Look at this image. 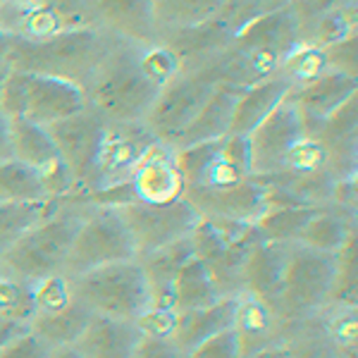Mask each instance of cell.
<instances>
[{
  "label": "cell",
  "mask_w": 358,
  "mask_h": 358,
  "mask_svg": "<svg viewBox=\"0 0 358 358\" xmlns=\"http://www.w3.org/2000/svg\"><path fill=\"white\" fill-rule=\"evenodd\" d=\"M48 199L50 194L38 172L15 158L0 163V203H36Z\"/></svg>",
  "instance_id": "obj_30"
},
{
  "label": "cell",
  "mask_w": 358,
  "mask_h": 358,
  "mask_svg": "<svg viewBox=\"0 0 358 358\" xmlns=\"http://www.w3.org/2000/svg\"><path fill=\"white\" fill-rule=\"evenodd\" d=\"M84 217L77 213L57 210L48 220L31 227L17 244H13L3 253V261L10 270H15L22 280L38 282L43 277L57 275L65 268L67 253L72 241L82 227Z\"/></svg>",
  "instance_id": "obj_7"
},
{
  "label": "cell",
  "mask_w": 358,
  "mask_h": 358,
  "mask_svg": "<svg viewBox=\"0 0 358 358\" xmlns=\"http://www.w3.org/2000/svg\"><path fill=\"white\" fill-rule=\"evenodd\" d=\"M74 301L72 282L65 275H50L43 280L34 282V303L36 313H55V310L67 308Z\"/></svg>",
  "instance_id": "obj_38"
},
{
  "label": "cell",
  "mask_w": 358,
  "mask_h": 358,
  "mask_svg": "<svg viewBox=\"0 0 358 358\" xmlns=\"http://www.w3.org/2000/svg\"><path fill=\"white\" fill-rule=\"evenodd\" d=\"M306 136L301 113L294 106L292 94L263 120L248 138V158L253 177H270L285 170L292 148Z\"/></svg>",
  "instance_id": "obj_12"
},
{
  "label": "cell",
  "mask_w": 358,
  "mask_h": 358,
  "mask_svg": "<svg viewBox=\"0 0 358 358\" xmlns=\"http://www.w3.org/2000/svg\"><path fill=\"white\" fill-rule=\"evenodd\" d=\"M217 299H220V292H217L210 270L206 268L203 261L192 256L175 277V310L179 313V310L201 308V306L215 303Z\"/></svg>",
  "instance_id": "obj_28"
},
{
  "label": "cell",
  "mask_w": 358,
  "mask_h": 358,
  "mask_svg": "<svg viewBox=\"0 0 358 358\" xmlns=\"http://www.w3.org/2000/svg\"><path fill=\"white\" fill-rule=\"evenodd\" d=\"M224 0H151L158 34H192L217 20Z\"/></svg>",
  "instance_id": "obj_25"
},
{
  "label": "cell",
  "mask_w": 358,
  "mask_h": 358,
  "mask_svg": "<svg viewBox=\"0 0 358 358\" xmlns=\"http://www.w3.org/2000/svg\"><path fill=\"white\" fill-rule=\"evenodd\" d=\"M327 165H330V155H327V148L322 146V141L306 134L301 141L292 148L282 172L308 177V175H320V172H325Z\"/></svg>",
  "instance_id": "obj_37"
},
{
  "label": "cell",
  "mask_w": 358,
  "mask_h": 358,
  "mask_svg": "<svg viewBox=\"0 0 358 358\" xmlns=\"http://www.w3.org/2000/svg\"><path fill=\"white\" fill-rule=\"evenodd\" d=\"M34 315H36V303H34L31 282L0 277V317L29 325Z\"/></svg>",
  "instance_id": "obj_34"
},
{
  "label": "cell",
  "mask_w": 358,
  "mask_h": 358,
  "mask_svg": "<svg viewBox=\"0 0 358 358\" xmlns=\"http://www.w3.org/2000/svg\"><path fill=\"white\" fill-rule=\"evenodd\" d=\"M158 86L143 74L138 48L115 38L91 79L84 86L86 108H91L108 124L143 122L151 110Z\"/></svg>",
  "instance_id": "obj_2"
},
{
  "label": "cell",
  "mask_w": 358,
  "mask_h": 358,
  "mask_svg": "<svg viewBox=\"0 0 358 358\" xmlns=\"http://www.w3.org/2000/svg\"><path fill=\"white\" fill-rule=\"evenodd\" d=\"M261 241L251 222L220 217H201L192 232L194 256L210 270L220 296H229L236 282H241L248 256Z\"/></svg>",
  "instance_id": "obj_6"
},
{
  "label": "cell",
  "mask_w": 358,
  "mask_h": 358,
  "mask_svg": "<svg viewBox=\"0 0 358 358\" xmlns=\"http://www.w3.org/2000/svg\"><path fill=\"white\" fill-rule=\"evenodd\" d=\"M301 41V31L289 5L268 10L229 38L220 62L210 69V74L217 82L244 89L273 77L285 57Z\"/></svg>",
  "instance_id": "obj_1"
},
{
  "label": "cell",
  "mask_w": 358,
  "mask_h": 358,
  "mask_svg": "<svg viewBox=\"0 0 358 358\" xmlns=\"http://www.w3.org/2000/svg\"><path fill=\"white\" fill-rule=\"evenodd\" d=\"M320 208L301 206V203H285V206H268L265 213L253 222L258 236L263 241H275V244H296L299 234L308 224L310 217Z\"/></svg>",
  "instance_id": "obj_27"
},
{
  "label": "cell",
  "mask_w": 358,
  "mask_h": 358,
  "mask_svg": "<svg viewBox=\"0 0 358 358\" xmlns=\"http://www.w3.org/2000/svg\"><path fill=\"white\" fill-rule=\"evenodd\" d=\"M356 34V8L351 5L349 8V0L337 8L327 10L325 15H320L313 22V41H306V43H313V45H332L342 38L351 36Z\"/></svg>",
  "instance_id": "obj_35"
},
{
  "label": "cell",
  "mask_w": 358,
  "mask_h": 358,
  "mask_svg": "<svg viewBox=\"0 0 358 358\" xmlns=\"http://www.w3.org/2000/svg\"><path fill=\"white\" fill-rule=\"evenodd\" d=\"M351 234H354V229L346 224V220L320 208L303 227V232L299 234L296 244L322 253H339V248L346 244Z\"/></svg>",
  "instance_id": "obj_31"
},
{
  "label": "cell",
  "mask_w": 358,
  "mask_h": 358,
  "mask_svg": "<svg viewBox=\"0 0 358 358\" xmlns=\"http://www.w3.org/2000/svg\"><path fill=\"white\" fill-rule=\"evenodd\" d=\"M277 72H280L294 89H299V86L313 82V79H317L320 74L327 72L325 50H322L320 45L301 41L289 55L285 57V62H282Z\"/></svg>",
  "instance_id": "obj_33"
},
{
  "label": "cell",
  "mask_w": 358,
  "mask_h": 358,
  "mask_svg": "<svg viewBox=\"0 0 358 358\" xmlns=\"http://www.w3.org/2000/svg\"><path fill=\"white\" fill-rule=\"evenodd\" d=\"M236 306H239V296L229 294V296H220L210 306L179 310L172 342H175V346L184 356H189L196 346L203 344L206 339H210L213 334L229 330L234 325Z\"/></svg>",
  "instance_id": "obj_20"
},
{
  "label": "cell",
  "mask_w": 358,
  "mask_h": 358,
  "mask_svg": "<svg viewBox=\"0 0 358 358\" xmlns=\"http://www.w3.org/2000/svg\"><path fill=\"white\" fill-rule=\"evenodd\" d=\"M184 201L194 206L201 217H220V220L256 222L268 208V189L258 177L227 189H184Z\"/></svg>",
  "instance_id": "obj_15"
},
{
  "label": "cell",
  "mask_w": 358,
  "mask_h": 358,
  "mask_svg": "<svg viewBox=\"0 0 358 358\" xmlns=\"http://www.w3.org/2000/svg\"><path fill=\"white\" fill-rule=\"evenodd\" d=\"M234 332L241 344V356L248 354L251 344H261L273 330V317H270L268 303L256 299L253 294L239 296V306H236L234 315Z\"/></svg>",
  "instance_id": "obj_32"
},
{
  "label": "cell",
  "mask_w": 358,
  "mask_h": 358,
  "mask_svg": "<svg viewBox=\"0 0 358 358\" xmlns=\"http://www.w3.org/2000/svg\"><path fill=\"white\" fill-rule=\"evenodd\" d=\"M330 299H337L342 303L356 301V232L337 253V275H334Z\"/></svg>",
  "instance_id": "obj_39"
},
{
  "label": "cell",
  "mask_w": 358,
  "mask_h": 358,
  "mask_svg": "<svg viewBox=\"0 0 358 358\" xmlns=\"http://www.w3.org/2000/svg\"><path fill=\"white\" fill-rule=\"evenodd\" d=\"M337 275V253L292 244L280 301L289 313H308L330 299Z\"/></svg>",
  "instance_id": "obj_11"
},
{
  "label": "cell",
  "mask_w": 358,
  "mask_h": 358,
  "mask_svg": "<svg viewBox=\"0 0 358 358\" xmlns=\"http://www.w3.org/2000/svg\"><path fill=\"white\" fill-rule=\"evenodd\" d=\"M356 34L342 38V41L325 45V60L330 72L346 74V77H356Z\"/></svg>",
  "instance_id": "obj_42"
},
{
  "label": "cell",
  "mask_w": 358,
  "mask_h": 358,
  "mask_svg": "<svg viewBox=\"0 0 358 358\" xmlns=\"http://www.w3.org/2000/svg\"><path fill=\"white\" fill-rule=\"evenodd\" d=\"M8 158H13V153H10V120L0 113V163Z\"/></svg>",
  "instance_id": "obj_47"
},
{
  "label": "cell",
  "mask_w": 358,
  "mask_h": 358,
  "mask_svg": "<svg viewBox=\"0 0 358 358\" xmlns=\"http://www.w3.org/2000/svg\"><path fill=\"white\" fill-rule=\"evenodd\" d=\"M263 3L268 5V10H277V8H287L292 0H263Z\"/></svg>",
  "instance_id": "obj_50"
},
{
  "label": "cell",
  "mask_w": 358,
  "mask_h": 358,
  "mask_svg": "<svg viewBox=\"0 0 358 358\" xmlns=\"http://www.w3.org/2000/svg\"><path fill=\"white\" fill-rule=\"evenodd\" d=\"M138 339L141 332L136 330L134 320L94 315L74 349L82 354V358H131Z\"/></svg>",
  "instance_id": "obj_24"
},
{
  "label": "cell",
  "mask_w": 358,
  "mask_h": 358,
  "mask_svg": "<svg viewBox=\"0 0 358 358\" xmlns=\"http://www.w3.org/2000/svg\"><path fill=\"white\" fill-rule=\"evenodd\" d=\"M192 256L194 244L189 234L136 258L148 285V308L175 310V277Z\"/></svg>",
  "instance_id": "obj_19"
},
{
  "label": "cell",
  "mask_w": 358,
  "mask_h": 358,
  "mask_svg": "<svg viewBox=\"0 0 358 358\" xmlns=\"http://www.w3.org/2000/svg\"><path fill=\"white\" fill-rule=\"evenodd\" d=\"M356 77H346V74L330 72V69L313 82L294 89L292 101L301 113L306 134L313 136L325 120H330L339 108H344L351 98H356Z\"/></svg>",
  "instance_id": "obj_18"
},
{
  "label": "cell",
  "mask_w": 358,
  "mask_h": 358,
  "mask_svg": "<svg viewBox=\"0 0 358 358\" xmlns=\"http://www.w3.org/2000/svg\"><path fill=\"white\" fill-rule=\"evenodd\" d=\"M131 358H184V354L177 349L172 339L141 337Z\"/></svg>",
  "instance_id": "obj_44"
},
{
  "label": "cell",
  "mask_w": 358,
  "mask_h": 358,
  "mask_svg": "<svg viewBox=\"0 0 358 358\" xmlns=\"http://www.w3.org/2000/svg\"><path fill=\"white\" fill-rule=\"evenodd\" d=\"M72 292L96 315L115 320H136L148 308V285L138 261L110 263L77 275Z\"/></svg>",
  "instance_id": "obj_5"
},
{
  "label": "cell",
  "mask_w": 358,
  "mask_h": 358,
  "mask_svg": "<svg viewBox=\"0 0 358 358\" xmlns=\"http://www.w3.org/2000/svg\"><path fill=\"white\" fill-rule=\"evenodd\" d=\"M136 248V258L177 239H184L201 222V215L184 199L172 203H129L115 208Z\"/></svg>",
  "instance_id": "obj_10"
},
{
  "label": "cell",
  "mask_w": 358,
  "mask_h": 358,
  "mask_svg": "<svg viewBox=\"0 0 358 358\" xmlns=\"http://www.w3.org/2000/svg\"><path fill=\"white\" fill-rule=\"evenodd\" d=\"M177 322V310H160V308H146L134 320L136 330L141 337H155V339H172Z\"/></svg>",
  "instance_id": "obj_41"
},
{
  "label": "cell",
  "mask_w": 358,
  "mask_h": 358,
  "mask_svg": "<svg viewBox=\"0 0 358 358\" xmlns=\"http://www.w3.org/2000/svg\"><path fill=\"white\" fill-rule=\"evenodd\" d=\"M8 53H10V34L0 27V77L8 72Z\"/></svg>",
  "instance_id": "obj_48"
},
{
  "label": "cell",
  "mask_w": 358,
  "mask_h": 358,
  "mask_svg": "<svg viewBox=\"0 0 358 358\" xmlns=\"http://www.w3.org/2000/svg\"><path fill=\"white\" fill-rule=\"evenodd\" d=\"M129 184L136 203L160 206L182 199L187 184H184V177L177 167L175 148L163 141H155L138 160L129 177Z\"/></svg>",
  "instance_id": "obj_16"
},
{
  "label": "cell",
  "mask_w": 358,
  "mask_h": 358,
  "mask_svg": "<svg viewBox=\"0 0 358 358\" xmlns=\"http://www.w3.org/2000/svg\"><path fill=\"white\" fill-rule=\"evenodd\" d=\"M289 253L292 244H275V241H261L253 248L244 265V275H241L248 294L261 299L263 303L280 301Z\"/></svg>",
  "instance_id": "obj_22"
},
{
  "label": "cell",
  "mask_w": 358,
  "mask_h": 358,
  "mask_svg": "<svg viewBox=\"0 0 358 358\" xmlns=\"http://www.w3.org/2000/svg\"><path fill=\"white\" fill-rule=\"evenodd\" d=\"M158 141L143 122L127 124H108L106 138H103L101 153H98L94 175H91L89 189L108 187V184L127 182L143 158V153Z\"/></svg>",
  "instance_id": "obj_14"
},
{
  "label": "cell",
  "mask_w": 358,
  "mask_h": 358,
  "mask_svg": "<svg viewBox=\"0 0 358 358\" xmlns=\"http://www.w3.org/2000/svg\"><path fill=\"white\" fill-rule=\"evenodd\" d=\"M45 129H48L55 143V151L60 155L62 165L69 170V175L74 177V182L89 184L108 131L106 120L98 117L91 108H84V110L69 115L60 122H53Z\"/></svg>",
  "instance_id": "obj_13"
},
{
  "label": "cell",
  "mask_w": 358,
  "mask_h": 358,
  "mask_svg": "<svg viewBox=\"0 0 358 358\" xmlns=\"http://www.w3.org/2000/svg\"><path fill=\"white\" fill-rule=\"evenodd\" d=\"M113 43L115 38L110 34L91 24L67 29L43 41L10 36L8 69L57 77L84 89Z\"/></svg>",
  "instance_id": "obj_3"
},
{
  "label": "cell",
  "mask_w": 358,
  "mask_h": 358,
  "mask_svg": "<svg viewBox=\"0 0 358 358\" xmlns=\"http://www.w3.org/2000/svg\"><path fill=\"white\" fill-rule=\"evenodd\" d=\"M84 108V89L65 79L20 69H8L0 77V113L8 120H29L50 127Z\"/></svg>",
  "instance_id": "obj_4"
},
{
  "label": "cell",
  "mask_w": 358,
  "mask_h": 358,
  "mask_svg": "<svg viewBox=\"0 0 358 358\" xmlns=\"http://www.w3.org/2000/svg\"><path fill=\"white\" fill-rule=\"evenodd\" d=\"M330 199L344 208H354L356 206V177L351 175V177H342L339 182H332Z\"/></svg>",
  "instance_id": "obj_45"
},
{
  "label": "cell",
  "mask_w": 358,
  "mask_h": 358,
  "mask_svg": "<svg viewBox=\"0 0 358 358\" xmlns=\"http://www.w3.org/2000/svg\"><path fill=\"white\" fill-rule=\"evenodd\" d=\"M187 358H241V344L234 327L213 334L203 344H199Z\"/></svg>",
  "instance_id": "obj_40"
},
{
  "label": "cell",
  "mask_w": 358,
  "mask_h": 358,
  "mask_svg": "<svg viewBox=\"0 0 358 358\" xmlns=\"http://www.w3.org/2000/svg\"><path fill=\"white\" fill-rule=\"evenodd\" d=\"M215 84L217 79L210 72H179L158 91L151 110L143 117L146 129L158 141L172 146L210 98Z\"/></svg>",
  "instance_id": "obj_9"
},
{
  "label": "cell",
  "mask_w": 358,
  "mask_h": 358,
  "mask_svg": "<svg viewBox=\"0 0 358 358\" xmlns=\"http://www.w3.org/2000/svg\"><path fill=\"white\" fill-rule=\"evenodd\" d=\"M60 210L55 199L36 203H0V256L24 236L29 229Z\"/></svg>",
  "instance_id": "obj_29"
},
{
  "label": "cell",
  "mask_w": 358,
  "mask_h": 358,
  "mask_svg": "<svg viewBox=\"0 0 358 358\" xmlns=\"http://www.w3.org/2000/svg\"><path fill=\"white\" fill-rule=\"evenodd\" d=\"M94 310H89L84 303H79L74 299L67 308L55 310V313H36L29 320V332L36 334L50 349L74 346L86 327H89V322L94 320Z\"/></svg>",
  "instance_id": "obj_26"
},
{
  "label": "cell",
  "mask_w": 358,
  "mask_h": 358,
  "mask_svg": "<svg viewBox=\"0 0 358 358\" xmlns=\"http://www.w3.org/2000/svg\"><path fill=\"white\" fill-rule=\"evenodd\" d=\"M29 332V325L27 322H15V320H3L0 317V351L5 349L10 342H15L17 337Z\"/></svg>",
  "instance_id": "obj_46"
},
{
  "label": "cell",
  "mask_w": 358,
  "mask_h": 358,
  "mask_svg": "<svg viewBox=\"0 0 358 358\" xmlns=\"http://www.w3.org/2000/svg\"><path fill=\"white\" fill-rule=\"evenodd\" d=\"M124 261H136L134 241L115 208H98L91 217H84L62 270L77 277L94 268Z\"/></svg>",
  "instance_id": "obj_8"
},
{
  "label": "cell",
  "mask_w": 358,
  "mask_h": 358,
  "mask_svg": "<svg viewBox=\"0 0 358 358\" xmlns=\"http://www.w3.org/2000/svg\"><path fill=\"white\" fill-rule=\"evenodd\" d=\"M98 27L134 48L160 43L151 0H94Z\"/></svg>",
  "instance_id": "obj_17"
},
{
  "label": "cell",
  "mask_w": 358,
  "mask_h": 358,
  "mask_svg": "<svg viewBox=\"0 0 358 358\" xmlns=\"http://www.w3.org/2000/svg\"><path fill=\"white\" fill-rule=\"evenodd\" d=\"M50 358H82V354L74 346H57L50 351Z\"/></svg>",
  "instance_id": "obj_49"
},
{
  "label": "cell",
  "mask_w": 358,
  "mask_h": 358,
  "mask_svg": "<svg viewBox=\"0 0 358 358\" xmlns=\"http://www.w3.org/2000/svg\"><path fill=\"white\" fill-rule=\"evenodd\" d=\"M239 94H241V86L217 82L210 98L203 103V108H201L199 115L192 120V124H189L187 129L179 134L177 141L172 143V148L177 151V148L196 146V143L215 141V138L227 136Z\"/></svg>",
  "instance_id": "obj_21"
},
{
  "label": "cell",
  "mask_w": 358,
  "mask_h": 358,
  "mask_svg": "<svg viewBox=\"0 0 358 358\" xmlns=\"http://www.w3.org/2000/svg\"><path fill=\"white\" fill-rule=\"evenodd\" d=\"M138 62L141 69L151 82L163 89L167 82L177 77L182 72V57L172 45H165L163 41L146 45V48H138Z\"/></svg>",
  "instance_id": "obj_36"
},
{
  "label": "cell",
  "mask_w": 358,
  "mask_h": 358,
  "mask_svg": "<svg viewBox=\"0 0 358 358\" xmlns=\"http://www.w3.org/2000/svg\"><path fill=\"white\" fill-rule=\"evenodd\" d=\"M50 351L53 349L48 344H43L36 334L27 332L5 346L0 351V358H50Z\"/></svg>",
  "instance_id": "obj_43"
},
{
  "label": "cell",
  "mask_w": 358,
  "mask_h": 358,
  "mask_svg": "<svg viewBox=\"0 0 358 358\" xmlns=\"http://www.w3.org/2000/svg\"><path fill=\"white\" fill-rule=\"evenodd\" d=\"M292 91H294V86L287 82L280 72H275L273 77L263 79V82L244 86L239 98H236L229 134H234V136L251 134Z\"/></svg>",
  "instance_id": "obj_23"
}]
</instances>
